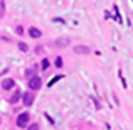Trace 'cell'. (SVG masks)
<instances>
[{"label": "cell", "mask_w": 133, "mask_h": 130, "mask_svg": "<svg viewBox=\"0 0 133 130\" xmlns=\"http://www.w3.org/2000/svg\"><path fill=\"white\" fill-rule=\"evenodd\" d=\"M14 86H15V81H14L12 78H7V79L2 81V88H3V90H12Z\"/></svg>", "instance_id": "277c9868"}, {"label": "cell", "mask_w": 133, "mask_h": 130, "mask_svg": "<svg viewBox=\"0 0 133 130\" xmlns=\"http://www.w3.org/2000/svg\"><path fill=\"white\" fill-rule=\"evenodd\" d=\"M29 120H30V115L27 113V112H25V113H20L19 117H17V120H15V125L20 127V128H24V127H27Z\"/></svg>", "instance_id": "6da1fadb"}, {"label": "cell", "mask_w": 133, "mask_h": 130, "mask_svg": "<svg viewBox=\"0 0 133 130\" xmlns=\"http://www.w3.org/2000/svg\"><path fill=\"white\" fill-rule=\"evenodd\" d=\"M27 85H29V88L32 91H37V90H41V85H42V79H41V76H34V78H30L29 79V83H27Z\"/></svg>", "instance_id": "7a4b0ae2"}, {"label": "cell", "mask_w": 133, "mask_h": 130, "mask_svg": "<svg viewBox=\"0 0 133 130\" xmlns=\"http://www.w3.org/2000/svg\"><path fill=\"white\" fill-rule=\"evenodd\" d=\"M19 98H20V91H19V90H15V93L12 95L10 101H12V103H17V101H19Z\"/></svg>", "instance_id": "ba28073f"}, {"label": "cell", "mask_w": 133, "mask_h": 130, "mask_svg": "<svg viewBox=\"0 0 133 130\" xmlns=\"http://www.w3.org/2000/svg\"><path fill=\"white\" fill-rule=\"evenodd\" d=\"M56 66H57V68H62V59H61V58L56 59Z\"/></svg>", "instance_id": "9a60e30c"}, {"label": "cell", "mask_w": 133, "mask_h": 130, "mask_svg": "<svg viewBox=\"0 0 133 130\" xmlns=\"http://www.w3.org/2000/svg\"><path fill=\"white\" fill-rule=\"evenodd\" d=\"M71 41H69V37H59V39H56L54 41V46L56 47H66Z\"/></svg>", "instance_id": "3957f363"}, {"label": "cell", "mask_w": 133, "mask_h": 130, "mask_svg": "<svg viewBox=\"0 0 133 130\" xmlns=\"http://www.w3.org/2000/svg\"><path fill=\"white\" fill-rule=\"evenodd\" d=\"M22 100H24V105H25V107H30V105L34 103V95L32 93H25Z\"/></svg>", "instance_id": "5b68a950"}, {"label": "cell", "mask_w": 133, "mask_h": 130, "mask_svg": "<svg viewBox=\"0 0 133 130\" xmlns=\"http://www.w3.org/2000/svg\"><path fill=\"white\" fill-rule=\"evenodd\" d=\"M19 49L22 52H27V51H29V46H27L25 42H19Z\"/></svg>", "instance_id": "9c48e42d"}, {"label": "cell", "mask_w": 133, "mask_h": 130, "mask_svg": "<svg viewBox=\"0 0 133 130\" xmlns=\"http://www.w3.org/2000/svg\"><path fill=\"white\" fill-rule=\"evenodd\" d=\"M74 52H78V54H88V52H89V47H88V46H76V47H74Z\"/></svg>", "instance_id": "52a82bcc"}, {"label": "cell", "mask_w": 133, "mask_h": 130, "mask_svg": "<svg viewBox=\"0 0 133 130\" xmlns=\"http://www.w3.org/2000/svg\"><path fill=\"white\" fill-rule=\"evenodd\" d=\"M49 68V61L47 59H42V69H47Z\"/></svg>", "instance_id": "5bb4252c"}, {"label": "cell", "mask_w": 133, "mask_h": 130, "mask_svg": "<svg viewBox=\"0 0 133 130\" xmlns=\"http://www.w3.org/2000/svg\"><path fill=\"white\" fill-rule=\"evenodd\" d=\"M34 76H36V75H34V71H32V69H27V71H25V78H34Z\"/></svg>", "instance_id": "8fae6325"}, {"label": "cell", "mask_w": 133, "mask_h": 130, "mask_svg": "<svg viewBox=\"0 0 133 130\" xmlns=\"http://www.w3.org/2000/svg\"><path fill=\"white\" fill-rule=\"evenodd\" d=\"M27 130H39V125H37V123H32V125H29V127H27Z\"/></svg>", "instance_id": "7c38bea8"}, {"label": "cell", "mask_w": 133, "mask_h": 130, "mask_svg": "<svg viewBox=\"0 0 133 130\" xmlns=\"http://www.w3.org/2000/svg\"><path fill=\"white\" fill-rule=\"evenodd\" d=\"M27 32H29V36H30V37H34V39H39V37L42 36V32H41L39 29H36V27H30Z\"/></svg>", "instance_id": "8992f818"}, {"label": "cell", "mask_w": 133, "mask_h": 130, "mask_svg": "<svg viewBox=\"0 0 133 130\" xmlns=\"http://www.w3.org/2000/svg\"><path fill=\"white\" fill-rule=\"evenodd\" d=\"M15 32L19 34V36H22L24 34V27H20V26H17V29H15Z\"/></svg>", "instance_id": "4fadbf2b"}, {"label": "cell", "mask_w": 133, "mask_h": 130, "mask_svg": "<svg viewBox=\"0 0 133 130\" xmlns=\"http://www.w3.org/2000/svg\"><path fill=\"white\" fill-rule=\"evenodd\" d=\"M61 78H62V75H59V76H56V78H52L51 81H49V86H52V85H54V83H57V81H59V79H61Z\"/></svg>", "instance_id": "30bf717a"}]
</instances>
